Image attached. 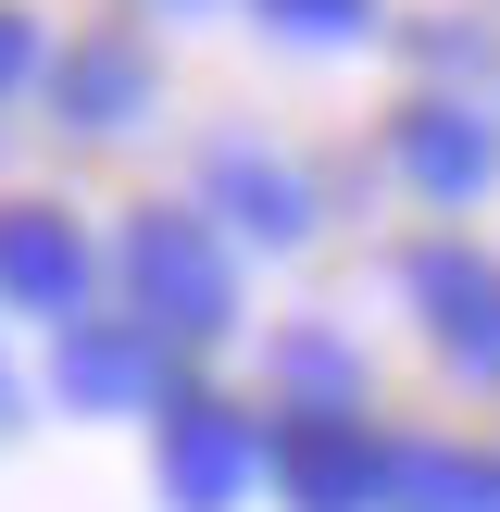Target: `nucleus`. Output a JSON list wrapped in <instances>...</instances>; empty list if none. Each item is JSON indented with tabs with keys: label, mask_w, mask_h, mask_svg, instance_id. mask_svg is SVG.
I'll return each mask as SVG.
<instances>
[{
	"label": "nucleus",
	"mask_w": 500,
	"mask_h": 512,
	"mask_svg": "<svg viewBox=\"0 0 500 512\" xmlns=\"http://www.w3.org/2000/svg\"><path fill=\"white\" fill-rule=\"evenodd\" d=\"M138 288H163V300H150L163 325H213V313H225V263H213V250H200L175 213L138 225Z\"/></svg>",
	"instance_id": "f257e3e1"
},
{
	"label": "nucleus",
	"mask_w": 500,
	"mask_h": 512,
	"mask_svg": "<svg viewBox=\"0 0 500 512\" xmlns=\"http://www.w3.org/2000/svg\"><path fill=\"white\" fill-rule=\"evenodd\" d=\"M0 275H13V300H38V313H63V300H75V275H88V263H75V238H63L50 213H0Z\"/></svg>",
	"instance_id": "f03ea898"
},
{
	"label": "nucleus",
	"mask_w": 500,
	"mask_h": 512,
	"mask_svg": "<svg viewBox=\"0 0 500 512\" xmlns=\"http://www.w3.org/2000/svg\"><path fill=\"white\" fill-rule=\"evenodd\" d=\"M225 475H250V425H238V413H188V425H175V488L213 512Z\"/></svg>",
	"instance_id": "7ed1b4c3"
},
{
	"label": "nucleus",
	"mask_w": 500,
	"mask_h": 512,
	"mask_svg": "<svg viewBox=\"0 0 500 512\" xmlns=\"http://www.w3.org/2000/svg\"><path fill=\"white\" fill-rule=\"evenodd\" d=\"M288 463H300V500L313 512H363V450H338V425H300Z\"/></svg>",
	"instance_id": "20e7f679"
},
{
	"label": "nucleus",
	"mask_w": 500,
	"mask_h": 512,
	"mask_svg": "<svg viewBox=\"0 0 500 512\" xmlns=\"http://www.w3.org/2000/svg\"><path fill=\"white\" fill-rule=\"evenodd\" d=\"M425 288H438V325H463V350L475 363H500V288L475 263H425Z\"/></svg>",
	"instance_id": "39448f33"
},
{
	"label": "nucleus",
	"mask_w": 500,
	"mask_h": 512,
	"mask_svg": "<svg viewBox=\"0 0 500 512\" xmlns=\"http://www.w3.org/2000/svg\"><path fill=\"white\" fill-rule=\"evenodd\" d=\"M413 163L438 175V188H475V163H488V138H475V125H450V113H425V125H413Z\"/></svg>",
	"instance_id": "423d86ee"
},
{
	"label": "nucleus",
	"mask_w": 500,
	"mask_h": 512,
	"mask_svg": "<svg viewBox=\"0 0 500 512\" xmlns=\"http://www.w3.org/2000/svg\"><path fill=\"white\" fill-rule=\"evenodd\" d=\"M75 388H88V400H113V388H138V350H113V338H88V350H75Z\"/></svg>",
	"instance_id": "0eeeda50"
},
{
	"label": "nucleus",
	"mask_w": 500,
	"mask_h": 512,
	"mask_svg": "<svg viewBox=\"0 0 500 512\" xmlns=\"http://www.w3.org/2000/svg\"><path fill=\"white\" fill-rule=\"evenodd\" d=\"M25 63H38V25H13V13H0V88H13Z\"/></svg>",
	"instance_id": "6e6552de"
}]
</instances>
